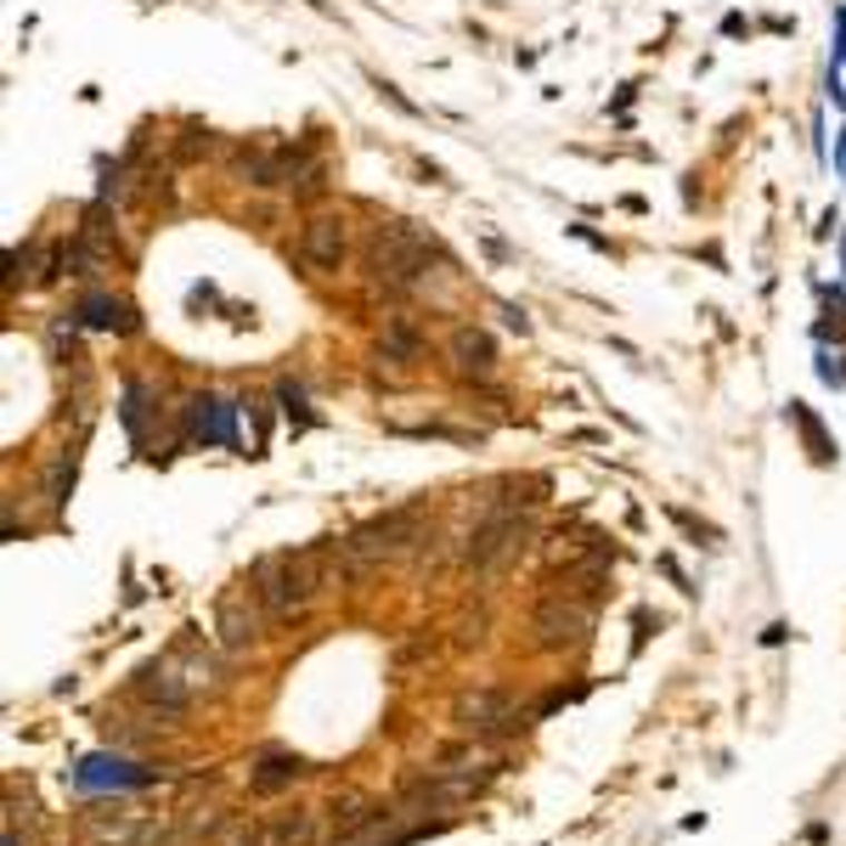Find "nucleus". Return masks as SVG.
<instances>
[{
	"mask_svg": "<svg viewBox=\"0 0 846 846\" xmlns=\"http://www.w3.org/2000/svg\"><path fill=\"white\" fill-rule=\"evenodd\" d=\"M452 367H458L463 378H491V367H496V345H491V333H480V327H458V333H452Z\"/></svg>",
	"mask_w": 846,
	"mask_h": 846,
	"instance_id": "nucleus-10",
	"label": "nucleus"
},
{
	"mask_svg": "<svg viewBox=\"0 0 846 846\" xmlns=\"http://www.w3.org/2000/svg\"><path fill=\"white\" fill-rule=\"evenodd\" d=\"M266 599H260V587H232V592H220V616H215V627H220V643L226 649H248L254 638H260V627H266Z\"/></svg>",
	"mask_w": 846,
	"mask_h": 846,
	"instance_id": "nucleus-6",
	"label": "nucleus"
},
{
	"mask_svg": "<svg viewBox=\"0 0 846 846\" xmlns=\"http://www.w3.org/2000/svg\"><path fill=\"white\" fill-rule=\"evenodd\" d=\"M796 423H801V435H807V446H813V458H818V463H829L835 452H829V441H824V430H818V423H813V412H807V406H796Z\"/></svg>",
	"mask_w": 846,
	"mask_h": 846,
	"instance_id": "nucleus-14",
	"label": "nucleus"
},
{
	"mask_svg": "<svg viewBox=\"0 0 846 846\" xmlns=\"http://www.w3.org/2000/svg\"><path fill=\"white\" fill-rule=\"evenodd\" d=\"M581 638H587V610H581V604L548 599V604L537 610V643H542V649H570V643H581Z\"/></svg>",
	"mask_w": 846,
	"mask_h": 846,
	"instance_id": "nucleus-8",
	"label": "nucleus"
},
{
	"mask_svg": "<svg viewBox=\"0 0 846 846\" xmlns=\"http://www.w3.org/2000/svg\"><path fill=\"white\" fill-rule=\"evenodd\" d=\"M204 683H209V655H204L198 632L187 627V632L176 638V649L158 655L153 666H141L136 695H141L147 706H158V711H187L193 695H198Z\"/></svg>",
	"mask_w": 846,
	"mask_h": 846,
	"instance_id": "nucleus-1",
	"label": "nucleus"
},
{
	"mask_svg": "<svg viewBox=\"0 0 846 846\" xmlns=\"http://www.w3.org/2000/svg\"><path fill=\"white\" fill-rule=\"evenodd\" d=\"M299 774H305L299 756H260V761H254V774H248V785L260 790V796H277V790L294 785Z\"/></svg>",
	"mask_w": 846,
	"mask_h": 846,
	"instance_id": "nucleus-11",
	"label": "nucleus"
},
{
	"mask_svg": "<svg viewBox=\"0 0 846 846\" xmlns=\"http://www.w3.org/2000/svg\"><path fill=\"white\" fill-rule=\"evenodd\" d=\"M525 520L520 514H485L480 525H474V537H469V548H463V559L469 564H480V570H496V564H508L520 548H525Z\"/></svg>",
	"mask_w": 846,
	"mask_h": 846,
	"instance_id": "nucleus-5",
	"label": "nucleus"
},
{
	"mask_svg": "<svg viewBox=\"0 0 846 846\" xmlns=\"http://www.w3.org/2000/svg\"><path fill=\"white\" fill-rule=\"evenodd\" d=\"M85 322H91V327H130V311L119 299H91V305H85Z\"/></svg>",
	"mask_w": 846,
	"mask_h": 846,
	"instance_id": "nucleus-13",
	"label": "nucleus"
},
{
	"mask_svg": "<svg viewBox=\"0 0 846 846\" xmlns=\"http://www.w3.org/2000/svg\"><path fill=\"white\" fill-rule=\"evenodd\" d=\"M311 835H316V824H311L305 813H299V818H283V824L272 829V840H283V846H299V840H311Z\"/></svg>",
	"mask_w": 846,
	"mask_h": 846,
	"instance_id": "nucleus-15",
	"label": "nucleus"
},
{
	"mask_svg": "<svg viewBox=\"0 0 846 846\" xmlns=\"http://www.w3.org/2000/svg\"><path fill=\"white\" fill-rule=\"evenodd\" d=\"M254 587H260V599H266L272 616H294L322 592V553L316 548L277 553V559H266L260 570H254Z\"/></svg>",
	"mask_w": 846,
	"mask_h": 846,
	"instance_id": "nucleus-2",
	"label": "nucleus"
},
{
	"mask_svg": "<svg viewBox=\"0 0 846 846\" xmlns=\"http://www.w3.org/2000/svg\"><path fill=\"white\" fill-rule=\"evenodd\" d=\"M373 272L390 283V288H406L423 277V266H430V237H423L417 226L395 220V226H378L373 232V248H367Z\"/></svg>",
	"mask_w": 846,
	"mask_h": 846,
	"instance_id": "nucleus-4",
	"label": "nucleus"
},
{
	"mask_svg": "<svg viewBox=\"0 0 846 846\" xmlns=\"http://www.w3.org/2000/svg\"><path fill=\"white\" fill-rule=\"evenodd\" d=\"M299 254H305V266H316V272H338V260H345V220H338V215L305 220Z\"/></svg>",
	"mask_w": 846,
	"mask_h": 846,
	"instance_id": "nucleus-9",
	"label": "nucleus"
},
{
	"mask_svg": "<svg viewBox=\"0 0 846 846\" xmlns=\"http://www.w3.org/2000/svg\"><path fill=\"white\" fill-rule=\"evenodd\" d=\"M378 351H384L390 362H417V356H423V338H417V327H412L406 316H390L384 333H378Z\"/></svg>",
	"mask_w": 846,
	"mask_h": 846,
	"instance_id": "nucleus-12",
	"label": "nucleus"
},
{
	"mask_svg": "<svg viewBox=\"0 0 846 846\" xmlns=\"http://www.w3.org/2000/svg\"><path fill=\"white\" fill-rule=\"evenodd\" d=\"M458 722H463L469 734H514V728H525L520 706L508 700L502 689H474V695H463V700H458Z\"/></svg>",
	"mask_w": 846,
	"mask_h": 846,
	"instance_id": "nucleus-7",
	"label": "nucleus"
},
{
	"mask_svg": "<svg viewBox=\"0 0 846 846\" xmlns=\"http://www.w3.org/2000/svg\"><path fill=\"white\" fill-rule=\"evenodd\" d=\"M423 542V508L406 502V508H390V514L356 525L345 542H338V553H345L351 564H367V559H401Z\"/></svg>",
	"mask_w": 846,
	"mask_h": 846,
	"instance_id": "nucleus-3",
	"label": "nucleus"
}]
</instances>
